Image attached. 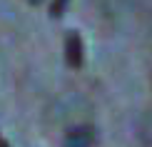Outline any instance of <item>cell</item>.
I'll return each mask as SVG.
<instances>
[{"label":"cell","instance_id":"1","mask_svg":"<svg viewBox=\"0 0 152 147\" xmlns=\"http://www.w3.org/2000/svg\"><path fill=\"white\" fill-rule=\"evenodd\" d=\"M82 57H85V48H82V40L80 35L75 33V30H70V33L65 35V60L67 65L77 70L82 65Z\"/></svg>","mask_w":152,"mask_h":147},{"label":"cell","instance_id":"2","mask_svg":"<svg viewBox=\"0 0 152 147\" xmlns=\"http://www.w3.org/2000/svg\"><path fill=\"white\" fill-rule=\"evenodd\" d=\"M92 145H95V127L90 125L72 127L65 135V142H62V147H92Z\"/></svg>","mask_w":152,"mask_h":147},{"label":"cell","instance_id":"3","mask_svg":"<svg viewBox=\"0 0 152 147\" xmlns=\"http://www.w3.org/2000/svg\"><path fill=\"white\" fill-rule=\"evenodd\" d=\"M67 5H70V0H53V5H50V15H53V18H60L62 12H65Z\"/></svg>","mask_w":152,"mask_h":147},{"label":"cell","instance_id":"4","mask_svg":"<svg viewBox=\"0 0 152 147\" xmlns=\"http://www.w3.org/2000/svg\"><path fill=\"white\" fill-rule=\"evenodd\" d=\"M0 147H10V145H8V140H5L3 135H0Z\"/></svg>","mask_w":152,"mask_h":147},{"label":"cell","instance_id":"5","mask_svg":"<svg viewBox=\"0 0 152 147\" xmlns=\"http://www.w3.org/2000/svg\"><path fill=\"white\" fill-rule=\"evenodd\" d=\"M28 3H33V5H40V3H42V0H28Z\"/></svg>","mask_w":152,"mask_h":147}]
</instances>
